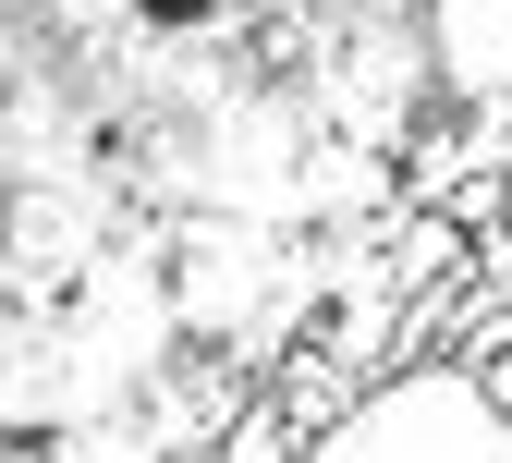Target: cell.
<instances>
[{"label": "cell", "mask_w": 512, "mask_h": 463, "mask_svg": "<svg viewBox=\"0 0 512 463\" xmlns=\"http://www.w3.org/2000/svg\"><path fill=\"white\" fill-rule=\"evenodd\" d=\"M147 13H196V0H147Z\"/></svg>", "instance_id": "2"}, {"label": "cell", "mask_w": 512, "mask_h": 463, "mask_svg": "<svg viewBox=\"0 0 512 463\" xmlns=\"http://www.w3.org/2000/svg\"><path fill=\"white\" fill-rule=\"evenodd\" d=\"M476 390H488V415H512V329H500V342L476 354Z\"/></svg>", "instance_id": "1"}]
</instances>
